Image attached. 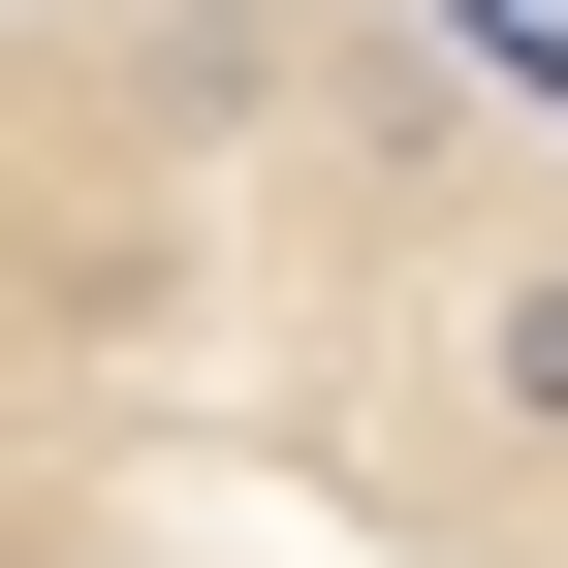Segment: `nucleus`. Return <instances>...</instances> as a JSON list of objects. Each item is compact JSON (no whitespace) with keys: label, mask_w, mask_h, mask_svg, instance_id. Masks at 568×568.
I'll use <instances>...</instances> for the list:
<instances>
[{"label":"nucleus","mask_w":568,"mask_h":568,"mask_svg":"<svg viewBox=\"0 0 568 568\" xmlns=\"http://www.w3.org/2000/svg\"><path fill=\"white\" fill-rule=\"evenodd\" d=\"M537 32H568V0H537Z\"/></svg>","instance_id":"f03ea898"},{"label":"nucleus","mask_w":568,"mask_h":568,"mask_svg":"<svg viewBox=\"0 0 568 568\" xmlns=\"http://www.w3.org/2000/svg\"><path fill=\"white\" fill-rule=\"evenodd\" d=\"M0 568H568L537 0H0Z\"/></svg>","instance_id":"f257e3e1"}]
</instances>
